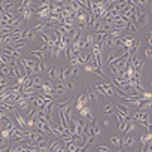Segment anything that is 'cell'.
Returning a JSON list of instances; mask_svg holds the SVG:
<instances>
[{
    "label": "cell",
    "mask_w": 152,
    "mask_h": 152,
    "mask_svg": "<svg viewBox=\"0 0 152 152\" xmlns=\"http://www.w3.org/2000/svg\"><path fill=\"white\" fill-rule=\"evenodd\" d=\"M113 107H115V110L119 112L121 115H124V116H131L130 104H127V103H121V102H116V103H113Z\"/></svg>",
    "instance_id": "1"
},
{
    "label": "cell",
    "mask_w": 152,
    "mask_h": 152,
    "mask_svg": "<svg viewBox=\"0 0 152 152\" xmlns=\"http://www.w3.org/2000/svg\"><path fill=\"white\" fill-rule=\"evenodd\" d=\"M134 145H136V140L133 139V136H130V134H124V136H121V145H119L121 149L133 148Z\"/></svg>",
    "instance_id": "2"
},
{
    "label": "cell",
    "mask_w": 152,
    "mask_h": 152,
    "mask_svg": "<svg viewBox=\"0 0 152 152\" xmlns=\"http://www.w3.org/2000/svg\"><path fill=\"white\" fill-rule=\"evenodd\" d=\"M99 87L103 90V93H104L106 97H110V99L115 97V91H113V85H112V82H103V84H99Z\"/></svg>",
    "instance_id": "3"
},
{
    "label": "cell",
    "mask_w": 152,
    "mask_h": 152,
    "mask_svg": "<svg viewBox=\"0 0 152 152\" xmlns=\"http://www.w3.org/2000/svg\"><path fill=\"white\" fill-rule=\"evenodd\" d=\"M67 91H66V87H64V82H60V81H57L55 84H54V97L57 96V97H60V96H63V94H66Z\"/></svg>",
    "instance_id": "4"
},
{
    "label": "cell",
    "mask_w": 152,
    "mask_h": 152,
    "mask_svg": "<svg viewBox=\"0 0 152 152\" xmlns=\"http://www.w3.org/2000/svg\"><path fill=\"white\" fill-rule=\"evenodd\" d=\"M87 94H88V100L93 103V106H94V107H97V106H99V100H97V93H96L94 87H88Z\"/></svg>",
    "instance_id": "5"
},
{
    "label": "cell",
    "mask_w": 152,
    "mask_h": 152,
    "mask_svg": "<svg viewBox=\"0 0 152 152\" xmlns=\"http://www.w3.org/2000/svg\"><path fill=\"white\" fill-rule=\"evenodd\" d=\"M31 84H33V87L40 88V85L43 84V78H42V75H39V73H33V75H31Z\"/></svg>",
    "instance_id": "6"
},
{
    "label": "cell",
    "mask_w": 152,
    "mask_h": 152,
    "mask_svg": "<svg viewBox=\"0 0 152 152\" xmlns=\"http://www.w3.org/2000/svg\"><path fill=\"white\" fill-rule=\"evenodd\" d=\"M14 116H15L17 124L20 125V128H21V130H26V119H24V118H23V115L18 112V109H17V110H14Z\"/></svg>",
    "instance_id": "7"
},
{
    "label": "cell",
    "mask_w": 152,
    "mask_h": 152,
    "mask_svg": "<svg viewBox=\"0 0 152 152\" xmlns=\"http://www.w3.org/2000/svg\"><path fill=\"white\" fill-rule=\"evenodd\" d=\"M139 48H140V40L139 39H134L133 45L128 48V55H136L137 51H139Z\"/></svg>",
    "instance_id": "8"
},
{
    "label": "cell",
    "mask_w": 152,
    "mask_h": 152,
    "mask_svg": "<svg viewBox=\"0 0 152 152\" xmlns=\"http://www.w3.org/2000/svg\"><path fill=\"white\" fill-rule=\"evenodd\" d=\"M133 42H134V39H133L131 36H121V43H122L124 48L128 49V48L133 45Z\"/></svg>",
    "instance_id": "9"
},
{
    "label": "cell",
    "mask_w": 152,
    "mask_h": 152,
    "mask_svg": "<svg viewBox=\"0 0 152 152\" xmlns=\"http://www.w3.org/2000/svg\"><path fill=\"white\" fill-rule=\"evenodd\" d=\"M23 34H24V30H23V28L14 30V31L11 33V36H12V40H14V42H15V40H20V39H23Z\"/></svg>",
    "instance_id": "10"
},
{
    "label": "cell",
    "mask_w": 152,
    "mask_h": 152,
    "mask_svg": "<svg viewBox=\"0 0 152 152\" xmlns=\"http://www.w3.org/2000/svg\"><path fill=\"white\" fill-rule=\"evenodd\" d=\"M30 55H33V57L39 58V61L45 60V52H42L40 49H30Z\"/></svg>",
    "instance_id": "11"
},
{
    "label": "cell",
    "mask_w": 152,
    "mask_h": 152,
    "mask_svg": "<svg viewBox=\"0 0 152 152\" xmlns=\"http://www.w3.org/2000/svg\"><path fill=\"white\" fill-rule=\"evenodd\" d=\"M64 87H66V91H67L70 96H73V93H75V82L69 79L67 82H64Z\"/></svg>",
    "instance_id": "12"
},
{
    "label": "cell",
    "mask_w": 152,
    "mask_h": 152,
    "mask_svg": "<svg viewBox=\"0 0 152 152\" xmlns=\"http://www.w3.org/2000/svg\"><path fill=\"white\" fill-rule=\"evenodd\" d=\"M76 102H78V103H82L84 106H88V103H90V100H88V94H87V93H82L78 99H76Z\"/></svg>",
    "instance_id": "13"
},
{
    "label": "cell",
    "mask_w": 152,
    "mask_h": 152,
    "mask_svg": "<svg viewBox=\"0 0 152 152\" xmlns=\"http://www.w3.org/2000/svg\"><path fill=\"white\" fill-rule=\"evenodd\" d=\"M34 37H36V33H34L33 30H27V31H24V34H23V39H24L26 42L33 40Z\"/></svg>",
    "instance_id": "14"
},
{
    "label": "cell",
    "mask_w": 152,
    "mask_h": 152,
    "mask_svg": "<svg viewBox=\"0 0 152 152\" xmlns=\"http://www.w3.org/2000/svg\"><path fill=\"white\" fill-rule=\"evenodd\" d=\"M26 45H27V42H26L24 39H20V40H15V42L12 43V48H14V49H17V51H20V49H21V48H24Z\"/></svg>",
    "instance_id": "15"
},
{
    "label": "cell",
    "mask_w": 152,
    "mask_h": 152,
    "mask_svg": "<svg viewBox=\"0 0 152 152\" xmlns=\"http://www.w3.org/2000/svg\"><path fill=\"white\" fill-rule=\"evenodd\" d=\"M67 152H78L79 149H81V146L78 145V143H73V142H70V143H67Z\"/></svg>",
    "instance_id": "16"
},
{
    "label": "cell",
    "mask_w": 152,
    "mask_h": 152,
    "mask_svg": "<svg viewBox=\"0 0 152 152\" xmlns=\"http://www.w3.org/2000/svg\"><path fill=\"white\" fill-rule=\"evenodd\" d=\"M103 113H104V115H112V113H115L113 104H104V106H103Z\"/></svg>",
    "instance_id": "17"
},
{
    "label": "cell",
    "mask_w": 152,
    "mask_h": 152,
    "mask_svg": "<svg viewBox=\"0 0 152 152\" xmlns=\"http://www.w3.org/2000/svg\"><path fill=\"white\" fill-rule=\"evenodd\" d=\"M151 139H152V134L151 133H146V134H142L139 140H140V145H145V143L151 142Z\"/></svg>",
    "instance_id": "18"
},
{
    "label": "cell",
    "mask_w": 152,
    "mask_h": 152,
    "mask_svg": "<svg viewBox=\"0 0 152 152\" xmlns=\"http://www.w3.org/2000/svg\"><path fill=\"white\" fill-rule=\"evenodd\" d=\"M60 52H61V51H60V49H58V48H57L55 45H54V46H52V48L49 49V54H51V55H52L54 58H58V57H60Z\"/></svg>",
    "instance_id": "19"
},
{
    "label": "cell",
    "mask_w": 152,
    "mask_h": 152,
    "mask_svg": "<svg viewBox=\"0 0 152 152\" xmlns=\"http://www.w3.org/2000/svg\"><path fill=\"white\" fill-rule=\"evenodd\" d=\"M93 134H94V137H96V139H100V137H102V134H103V133H102V128H100V127H99L97 124L94 125V130H93Z\"/></svg>",
    "instance_id": "20"
},
{
    "label": "cell",
    "mask_w": 152,
    "mask_h": 152,
    "mask_svg": "<svg viewBox=\"0 0 152 152\" xmlns=\"http://www.w3.org/2000/svg\"><path fill=\"white\" fill-rule=\"evenodd\" d=\"M110 143L113 146H118L119 148V145H121V136H112L110 137Z\"/></svg>",
    "instance_id": "21"
},
{
    "label": "cell",
    "mask_w": 152,
    "mask_h": 152,
    "mask_svg": "<svg viewBox=\"0 0 152 152\" xmlns=\"http://www.w3.org/2000/svg\"><path fill=\"white\" fill-rule=\"evenodd\" d=\"M58 148H61V143H60V142H52V143L49 145V151H51V152H55Z\"/></svg>",
    "instance_id": "22"
},
{
    "label": "cell",
    "mask_w": 152,
    "mask_h": 152,
    "mask_svg": "<svg viewBox=\"0 0 152 152\" xmlns=\"http://www.w3.org/2000/svg\"><path fill=\"white\" fill-rule=\"evenodd\" d=\"M97 152H110V149L107 146H100V148H97Z\"/></svg>",
    "instance_id": "23"
},
{
    "label": "cell",
    "mask_w": 152,
    "mask_h": 152,
    "mask_svg": "<svg viewBox=\"0 0 152 152\" xmlns=\"http://www.w3.org/2000/svg\"><path fill=\"white\" fill-rule=\"evenodd\" d=\"M145 52H146V58L151 60V55H152V54H151V46H148V49H146Z\"/></svg>",
    "instance_id": "24"
},
{
    "label": "cell",
    "mask_w": 152,
    "mask_h": 152,
    "mask_svg": "<svg viewBox=\"0 0 152 152\" xmlns=\"http://www.w3.org/2000/svg\"><path fill=\"white\" fill-rule=\"evenodd\" d=\"M55 152H67V149H64V148H58Z\"/></svg>",
    "instance_id": "25"
},
{
    "label": "cell",
    "mask_w": 152,
    "mask_h": 152,
    "mask_svg": "<svg viewBox=\"0 0 152 152\" xmlns=\"http://www.w3.org/2000/svg\"><path fill=\"white\" fill-rule=\"evenodd\" d=\"M104 127H110V121H109V119L104 121Z\"/></svg>",
    "instance_id": "26"
},
{
    "label": "cell",
    "mask_w": 152,
    "mask_h": 152,
    "mask_svg": "<svg viewBox=\"0 0 152 152\" xmlns=\"http://www.w3.org/2000/svg\"><path fill=\"white\" fill-rule=\"evenodd\" d=\"M133 152H140V149H136V151H133Z\"/></svg>",
    "instance_id": "27"
},
{
    "label": "cell",
    "mask_w": 152,
    "mask_h": 152,
    "mask_svg": "<svg viewBox=\"0 0 152 152\" xmlns=\"http://www.w3.org/2000/svg\"><path fill=\"white\" fill-rule=\"evenodd\" d=\"M36 2H37V0H36ZM40 2H48V0H40Z\"/></svg>",
    "instance_id": "28"
},
{
    "label": "cell",
    "mask_w": 152,
    "mask_h": 152,
    "mask_svg": "<svg viewBox=\"0 0 152 152\" xmlns=\"http://www.w3.org/2000/svg\"><path fill=\"white\" fill-rule=\"evenodd\" d=\"M118 152H124V151H122V149H121V151H118Z\"/></svg>",
    "instance_id": "29"
},
{
    "label": "cell",
    "mask_w": 152,
    "mask_h": 152,
    "mask_svg": "<svg viewBox=\"0 0 152 152\" xmlns=\"http://www.w3.org/2000/svg\"><path fill=\"white\" fill-rule=\"evenodd\" d=\"M33 2H36V0H33Z\"/></svg>",
    "instance_id": "30"
}]
</instances>
